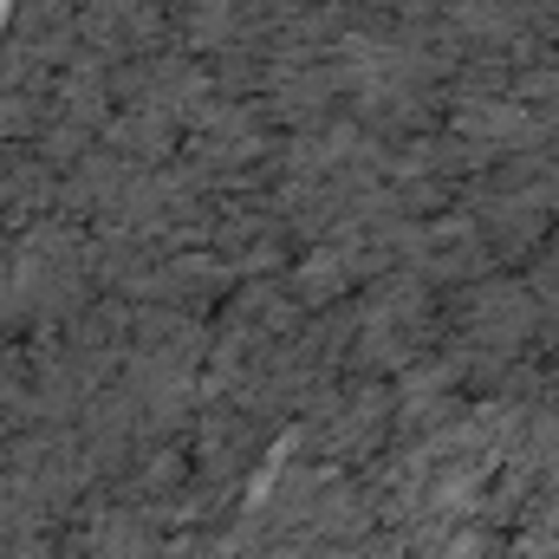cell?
<instances>
[{"label": "cell", "mask_w": 559, "mask_h": 559, "mask_svg": "<svg viewBox=\"0 0 559 559\" xmlns=\"http://www.w3.org/2000/svg\"><path fill=\"white\" fill-rule=\"evenodd\" d=\"M0 7H7V0H0Z\"/></svg>", "instance_id": "6da1fadb"}]
</instances>
